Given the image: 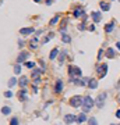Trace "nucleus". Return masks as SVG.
<instances>
[{"label": "nucleus", "instance_id": "obj_1", "mask_svg": "<svg viewBox=\"0 0 120 125\" xmlns=\"http://www.w3.org/2000/svg\"><path fill=\"white\" fill-rule=\"evenodd\" d=\"M94 104H95V100L89 96H85L84 99H82V113L91 111L92 107H94Z\"/></svg>", "mask_w": 120, "mask_h": 125}, {"label": "nucleus", "instance_id": "obj_2", "mask_svg": "<svg viewBox=\"0 0 120 125\" xmlns=\"http://www.w3.org/2000/svg\"><path fill=\"white\" fill-rule=\"evenodd\" d=\"M106 72H108V64H99L96 67V74L99 75V78L106 76Z\"/></svg>", "mask_w": 120, "mask_h": 125}, {"label": "nucleus", "instance_id": "obj_3", "mask_svg": "<svg viewBox=\"0 0 120 125\" xmlns=\"http://www.w3.org/2000/svg\"><path fill=\"white\" fill-rule=\"evenodd\" d=\"M106 96H108V95H106V92H102V93H101V95H99V96L95 99V104H96L99 108L103 107V103H105V99H106Z\"/></svg>", "mask_w": 120, "mask_h": 125}, {"label": "nucleus", "instance_id": "obj_4", "mask_svg": "<svg viewBox=\"0 0 120 125\" xmlns=\"http://www.w3.org/2000/svg\"><path fill=\"white\" fill-rule=\"evenodd\" d=\"M69 72H70V75L71 76H75V78H81V69L78 68V67H75V65H71L70 67V69H69Z\"/></svg>", "mask_w": 120, "mask_h": 125}, {"label": "nucleus", "instance_id": "obj_5", "mask_svg": "<svg viewBox=\"0 0 120 125\" xmlns=\"http://www.w3.org/2000/svg\"><path fill=\"white\" fill-rule=\"evenodd\" d=\"M82 99H84V97H80V96L71 97V100H70V104H71L73 107H80L81 104H82Z\"/></svg>", "mask_w": 120, "mask_h": 125}, {"label": "nucleus", "instance_id": "obj_6", "mask_svg": "<svg viewBox=\"0 0 120 125\" xmlns=\"http://www.w3.org/2000/svg\"><path fill=\"white\" fill-rule=\"evenodd\" d=\"M64 122H66V124L77 122V117H75V115H73V114H67V115H64Z\"/></svg>", "mask_w": 120, "mask_h": 125}, {"label": "nucleus", "instance_id": "obj_7", "mask_svg": "<svg viewBox=\"0 0 120 125\" xmlns=\"http://www.w3.org/2000/svg\"><path fill=\"white\" fill-rule=\"evenodd\" d=\"M91 17H92V20H94V22H99V21L102 20V15H101L99 11H94L91 14Z\"/></svg>", "mask_w": 120, "mask_h": 125}, {"label": "nucleus", "instance_id": "obj_8", "mask_svg": "<svg viewBox=\"0 0 120 125\" xmlns=\"http://www.w3.org/2000/svg\"><path fill=\"white\" fill-rule=\"evenodd\" d=\"M28 56H29V53H27V51H23L20 56L17 57V62H23V61H25L27 58H28Z\"/></svg>", "mask_w": 120, "mask_h": 125}, {"label": "nucleus", "instance_id": "obj_9", "mask_svg": "<svg viewBox=\"0 0 120 125\" xmlns=\"http://www.w3.org/2000/svg\"><path fill=\"white\" fill-rule=\"evenodd\" d=\"M56 93H60V92L63 90V82H62V79H57L56 81Z\"/></svg>", "mask_w": 120, "mask_h": 125}, {"label": "nucleus", "instance_id": "obj_10", "mask_svg": "<svg viewBox=\"0 0 120 125\" xmlns=\"http://www.w3.org/2000/svg\"><path fill=\"white\" fill-rule=\"evenodd\" d=\"M96 86H98V81L95 79V78H91L89 82H88V88H89V89H95Z\"/></svg>", "mask_w": 120, "mask_h": 125}, {"label": "nucleus", "instance_id": "obj_11", "mask_svg": "<svg viewBox=\"0 0 120 125\" xmlns=\"http://www.w3.org/2000/svg\"><path fill=\"white\" fill-rule=\"evenodd\" d=\"M27 85H28V76H23V78L20 79V86H21L23 89H25Z\"/></svg>", "mask_w": 120, "mask_h": 125}, {"label": "nucleus", "instance_id": "obj_12", "mask_svg": "<svg viewBox=\"0 0 120 125\" xmlns=\"http://www.w3.org/2000/svg\"><path fill=\"white\" fill-rule=\"evenodd\" d=\"M84 121H87V115H85V113L78 114V115H77V122H78V124H82Z\"/></svg>", "mask_w": 120, "mask_h": 125}, {"label": "nucleus", "instance_id": "obj_13", "mask_svg": "<svg viewBox=\"0 0 120 125\" xmlns=\"http://www.w3.org/2000/svg\"><path fill=\"white\" fill-rule=\"evenodd\" d=\"M113 29H114V22H113V21H112L110 24H108V25H105V31H106V34H110Z\"/></svg>", "mask_w": 120, "mask_h": 125}, {"label": "nucleus", "instance_id": "obj_14", "mask_svg": "<svg viewBox=\"0 0 120 125\" xmlns=\"http://www.w3.org/2000/svg\"><path fill=\"white\" fill-rule=\"evenodd\" d=\"M32 32H34V28H23L20 31V34H23V35H31Z\"/></svg>", "mask_w": 120, "mask_h": 125}, {"label": "nucleus", "instance_id": "obj_15", "mask_svg": "<svg viewBox=\"0 0 120 125\" xmlns=\"http://www.w3.org/2000/svg\"><path fill=\"white\" fill-rule=\"evenodd\" d=\"M57 53H59V49H57V47H55V49H53V50L50 51V54H49V57H50V60H55V58H56Z\"/></svg>", "mask_w": 120, "mask_h": 125}, {"label": "nucleus", "instance_id": "obj_16", "mask_svg": "<svg viewBox=\"0 0 120 125\" xmlns=\"http://www.w3.org/2000/svg\"><path fill=\"white\" fill-rule=\"evenodd\" d=\"M62 40H63L64 43H70V42H71V38H70L67 34H62Z\"/></svg>", "mask_w": 120, "mask_h": 125}, {"label": "nucleus", "instance_id": "obj_17", "mask_svg": "<svg viewBox=\"0 0 120 125\" xmlns=\"http://www.w3.org/2000/svg\"><path fill=\"white\" fill-rule=\"evenodd\" d=\"M101 8H102L103 11H108L109 8H110V6H109L108 3H105V1H101Z\"/></svg>", "mask_w": 120, "mask_h": 125}, {"label": "nucleus", "instance_id": "obj_18", "mask_svg": "<svg viewBox=\"0 0 120 125\" xmlns=\"http://www.w3.org/2000/svg\"><path fill=\"white\" fill-rule=\"evenodd\" d=\"M106 56H108L109 58H113L114 57V50L113 49H108V50H106Z\"/></svg>", "mask_w": 120, "mask_h": 125}, {"label": "nucleus", "instance_id": "obj_19", "mask_svg": "<svg viewBox=\"0 0 120 125\" xmlns=\"http://www.w3.org/2000/svg\"><path fill=\"white\" fill-rule=\"evenodd\" d=\"M16 83H17V78H14V76H13L11 79L8 81V88H13Z\"/></svg>", "mask_w": 120, "mask_h": 125}, {"label": "nucleus", "instance_id": "obj_20", "mask_svg": "<svg viewBox=\"0 0 120 125\" xmlns=\"http://www.w3.org/2000/svg\"><path fill=\"white\" fill-rule=\"evenodd\" d=\"M25 95H27V89H23V90L20 92V100H21V102L25 100Z\"/></svg>", "mask_w": 120, "mask_h": 125}, {"label": "nucleus", "instance_id": "obj_21", "mask_svg": "<svg viewBox=\"0 0 120 125\" xmlns=\"http://www.w3.org/2000/svg\"><path fill=\"white\" fill-rule=\"evenodd\" d=\"M81 14H84V10H81V8H77L74 11V17H80Z\"/></svg>", "mask_w": 120, "mask_h": 125}, {"label": "nucleus", "instance_id": "obj_22", "mask_svg": "<svg viewBox=\"0 0 120 125\" xmlns=\"http://www.w3.org/2000/svg\"><path fill=\"white\" fill-rule=\"evenodd\" d=\"M10 111H11V110H10V107H3V108H1V113L4 114V115H8V114H10Z\"/></svg>", "mask_w": 120, "mask_h": 125}, {"label": "nucleus", "instance_id": "obj_23", "mask_svg": "<svg viewBox=\"0 0 120 125\" xmlns=\"http://www.w3.org/2000/svg\"><path fill=\"white\" fill-rule=\"evenodd\" d=\"M34 65H35V62H32V61H25V67H27V68H34Z\"/></svg>", "mask_w": 120, "mask_h": 125}, {"label": "nucleus", "instance_id": "obj_24", "mask_svg": "<svg viewBox=\"0 0 120 125\" xmlns=\"http://www.w3.org/2000/svg\"><path fill=\"white\" fill-rule=\"evenodd\" d=\"M88 125H98V121H96V118L94 117V118H91L89 121H88Z\"/></svg>", "mask_w": 120, "mask_h": 125}, {"label": "nucleus", "instance_id": "obj_25", "mask_svg": "<svg viewBox=\"0 0 120 125\" xmlns=\"http://www.w3.org/2000/svg\"><path fill=\"white\" fill-rule=\"evenodd\" d=\"M39 74H40L39 69H34V71H32V76H35V78H38V75Z\"/></svg>", "mask_w": 120, "mask_h": 125}, {"label": "nucleus", "instance_id": "obj_26", "mask_svg": "<svg viewBox=\"0 0 120 125\" xmlns=\"http://www.w3.org/2000/svg\"><path fill=\"white\" fill-rule=\"evenodd\" d=\"M10 125H18V118L16 117V118H13L11 121H10Z\"/></svg>", "mask_w": 120, "mask_h": 125}, {"label": "nucleus", "instance_id": "obj_27", "mask_svg": "<svg viewBox=\"0 0 120 125\" xmlns=\"http://www.w3.org/2000/svg\"><path fill=\"white\" fill-rule=\"evenodd\" d=\"M64 58H66V51H63L62 54H60V57H59V60H60V62L64 61Z\"/></svg>", "mask_w": 120, "mask_h": 125}, {"label": "nucleus", "instance_id": "obj_28", "mask_svg": "<svg viewBox=\"0 0 120 125\" xmlns=\"http://www.w3.org/2000/svg\"><path fill=\"white\" fill-rule=\"evenodd\" d=\"M14 72H16V74H20V72H21V67H20V65H16V67H14Z\"/></svg>", "mask_w": 120, "mask_h": 125}, {"label": "nucleus", "instance_id": "obj_29", "mask_svg": "<svg viewBox=\"0 0 120 125\" xmlns=\"http://www.w3.org/2000/svg\"><path fill=\"white\" fill-rule=\"evenodd\" d=\"M57 21H59V15H56V17L53 18V20L50 21V24H52V25H55V24H57Z\"/></svg>", "mask_w": 120, "mask_h": 125}, {"label": "nucleus", "instance_id": "obj_30", "mask_svg": "<svg viewBox=\"0 0 120 125\" xmlns=\"http://www.w3.org/2000/svg\"><path fill=\"white\" fill-rule=\"evenodd\" d=\"M102 57H103V50L101 49V50H99V53H98V60H101Z\"/></svg>", "mask_w": 120, "mask_h": 125}, {"label": "nucleus", "instance_id": "obj_31", "mask_svg": "<svg viewBox=\"0 0 120 125\" xmlns=\"http://www.w3.org/2000/svg\"><path fill=\"white\" fill-rule=\"evenodd\" d=\"M4 96H6V97H11V96H13V93H11L10 90H7V92H4Z\"/></svg>", "mask_w": 120, "mask_h": 125}, {"label": "nucleus", "instance_id": "obj_32", "mask_svg": "<svg viewBox=\"0 0 120 125\" xmlns=\"http://www.w3.org/2000/svg\"><path fill=\"white\" fill-rule=\"evenodd\" d=\"M78 29H80V31L85 29V25H84V24H80V25H78Z\"/></svg>", "mask_w": 120, "mask_h": 125}, {"label": "nucleus", "instance_id": "obj_33", "mask_svg": "<svg viewBox=\"0 0 120 125\" xmlns=\"http://www.w3.org/2000/svg\"><path fill=\"white\" fill-rule=\"evenodd\" d=\"M52 3H53V0H46V4H48V6H50Z\"/></svg>", "mask_w": 120, "mask_h": 125}, {"label": "nucleus", "instance_id": "obj_34", "mask_svg": "<svg viewBox=\"0 0 120 125\" xmlns=\"http://www.w3.org/2000/svg\"><path fill=\"white\" fill-rule=\"evenodd\" d=\"M18 46H20V47H23V46H24V42H23V40H20V42H18Z\"/></svg>", "mask_w": 120, "mask_h": 125}, {"label": "nucleus", "instance_id": "obj_35", "mask_svg": "<svg viewBox=\"0 0 120 125\" xmlns=\"http://www.w3.org/2000/svg\"><path fill=\"white\" fill-rule=\"evenodd\" d=\"M116 117H117V118H120V110H117V111H116Z\"/></svg>", "mask_w": 120, "mask_h": 125}, {"label": "nucleus", "instance_id": "obj_36", "mask_svg": "<svg viewBox=\"0 0 120 125\" xmlns=\"http://www.w3.org/2000/svg\"><path fill=\"white\" fill-rule=\"evenodd\" d=\"M116 47H117V49L120 50V43H116Z\"/></svg>", "mask_w": 120, "mask_h": 125}, {"label": "nucleus", "instance_id": "obj_37", "mask_svg": "<svg viewBox=\"0 0 120 125\" xmlns=\"http://www.w3.org/2000/svg\"><path fill=\"white\" fill-rule=\"evenodd\" d=\"M35 1H40V0H35Z\"/></svg>", "mask_w": 120, "mask_h": 125}, {"label": "nucleus", "instance_id": "obj_38", "mask_svg": "<svg viewBox=\"0 0 120 125\" xmlns=\"http://www.w3.org/2000/svg\"><path fill=\"white\" fill-rule=\"evenodd\" d=\"M119 103H120V99H119Z\"/></svg>", "mask_w": 120, "mask_h": 125}, {"label": "nucleus", "instance_id": "obj_39", "mask_svg": "<svg viewBox=\"0 0 120 125\" xmlns=\"http://www.w3.org/2000/svg\"><path fill=\"white\" fill-rule=\"evenodd\" d=\"M112 125H114V124H112Z\"/></svg>", "mask_w": 120, "mask_h": 125}]
</instances>
